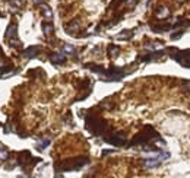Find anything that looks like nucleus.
Instances as JSON below:
<instances>
[{
  "instance_id": "nucleus-4",
  "label": "nucleus",
  "mask_w": 190,
  "mask_h": 178,
  "mask_svg": "<svg viewBox=\"0 0 190 178\" xmlns=\"http://www.w3.org/2000/svg\"><path fill=\"white\" fill-rule=\"evenodd\" d=\"M104 140L116 147H121V146H126V134L121 133V132H111V133H105L104 134Z\"/></svg>"
},
{
  "instance_id": "nucleus-3",
  "label": "nucleus",
  "mask_w": 190,
  "mask_h": 178,
  "mask_svg": "<svg viewBox=\"0 0 190 178\" xmlns=\"http://www.w3.org/2000/svg\"><path fill=\"white\" fill-rule=\"evenodd\" d=\"M168 51L171 53V58L175 60L177 63L186 69H190V50H186V51H180V50H175V48H168Z\"/></svg>"
},
{
  "instance_id": "nucleus-14",
  "label": "nucleus",
  "mask_w": 190,
  "mask_h": 178,
  "mask_svg": "<svg viewBox=\"0 0 190 178\" xmlns=\"http://www.w3.org/2000/svg\"><path fill=\"white\" fill-rule=\"evenodd\" d=\"M168 15V10H167V7H158V10H157V16H161V18H164V16H167Z\"/></svg>"
},
{
  "instance_id": "nucleus-1",
  "label": "nucleus",
  "mask_w": 190,
  "mask_h": 178,
  "mask_svg": "<svg viewBox=\"0 0 190 178\" xmlns=\"http://www.w3.org/2000/svg\"><path fill=\"white\" fill-rule=\"evenodd\" d=\"M85 124H86V129L95 136H104L108 132L107 121L99 117H95V116H88Z\"/></svg>"
},
{
  "instance_id": "nucleus-9",
  "label": "nucleus",
  "mask_w": 190,
  "mask_h": 178,
  "mask_svg": "<svg viewBox=\"0 0 190 178\" xmlns=\"http://www.w3.org/2000/svg\"><path fill=\"white\" fill-rule=\"evenodd\" d=\"M119 53H120V47L114 45V44H110V47H108V56L110 57H117Z\"/></svg>"
},
{
  "instance_id": "nucleus-15",
  "label": "nucleus",
  "mask_w": 190,
  "mask_h": 178,
  "mask_svg": "<svg viewBox=\"0 0 190 178\" xmlns=\"http://www.w3.org/2000/svg\"><path fill=\"white\" fill-rule=\"evenodd\" d=\"M79 28V25H78V22H70L69 25H67V27H66V29L69 31V32H72V31H76V29H78Z\"/></svg>"
},
{
  "instance_id": "nucleus-18",
  "label": "nucleus",
  "mask_w": 190,
  "mask_h": 178,
  "mask_svg": "<svg viewBox=\"0 0 190 178\" xmlns=\"http://www.w3.org/2000/svg\"><path fill=\"white\" fill-rule=\"evenodd\" d=\"M183 89H184L186 92H190V82L189 80H184L183 82Z\"/></svg>"
},
{
  "instance_id": "nucleus-12",
  "label": "nucleus",
  "mask_w": 190,
  "mask_h": 178,
  "mask_svg": "<svg viewBox=\"0 0 190 178\" xmlns=\"http://www.w3.org/2000/svg\"><path fill=\"white\" fill-rule=\"evenodd\" d=\"M41 13H43V16L47 18V19H51V18H53L51 9H50L48 6H45V5H43V7H41Z\"/></svg>"
},
{
  "instance_id": "nucleus-6",
  "label": "nucleus",
  "mask_w": 190,
  "mask_h": 178,
  "mask_svg": "<svg viewBox=\"0 0 190 178\" xmlns=\"http://www.w3.org/2000/svg\"><path fill=\"white\" fill-rule=\"evenodd\" d=\"M162 54H164V51H155V53H151V54L139 57V60H141V61H154V60H158Z\"/></svg>"
},
{
  "instance_id": "nucleus-7",
  "label": "nucleus",
  "mask_w": 190,
  "mask_h": 178,
  "mask_svg": "<svg viewBox=\"0 0 190 178\" xmlns=\"http://www.w3.org/2000/svg\"><path fill=\"white\" fill-rule=\"evenodd\" d=\"M50 60H51L53 64H63V63L66 61V56L59 54V53H53L51 56H50Z\"/></svg>"
},
{
  "instance_id": "nucleus-20",
  "label": "nucleus",
  "mask_w": 190,
  "mask_h": 178,
  "mask_svg": "<svg viewBox=\"0 0 190 178\" xmlns=\"http://www.w3.org/2000/svg\"><path fill=\"white\" fill-rule=\"evenodd\" d=\"M113 152H114V149H110V150H104V152H103V155H108V153H113Z\"/></svg>"
},
{
  "instance_id": "nucleus-19",
  "label": "nucleus",
  "mask_w": 190,
  "mask_h": 178,
  "mask_svg": "<svg viewBox=\"0 0 190 178\" xmlns=\"http://www.w3.org/2000/svg\"><path fill=\"white\" fill-rule=\"evenodd\" d=\"M7 158V153L5 149H0V159H6Z\"/></svg>"
},
{
  "instance_id": "nucleus-21",
  "label": "nucleus",
  "mask_w": 190,
  "mask_h": 178,
  "mask_svg": "<svg viewBox=\"0 0 190 178\" xmlns=\"http://www.w3.org/2000/svg\"><path fill=\"white\" fill-rule=\"evenodd\" d=\"M34 3H35V5H43L44 0H34Z\"/></svg>"
},
{
  "instance_id": "nucleus-13",
  "label": "nucleus",
  "mask_w": 190,
  "mask_h": 178,
  "mask_svg": "<svg viewBox=\"0 0 190 178\" xmlns=\"http://www.w3.org/2000/svg\"><path fill=\"white\" fill-rule=\"evenodd\" d=\"M124 34H120V35H117V40H129V38L133 35V32L132 31H123Z\"/></svg>"
},
{
  "instance_id": "nucleus-16",
  "label": "nucleus",
  "mask_w": 190,
  "mask_h": 178,
  "mask_svg": "<svg viewBox=\"0 0 190 178\" xmlns=\"http://www.w3.org/2000/svg\"><path fill=\"white\" fill-rule=\"evenodd\" d=\"M183 34H184V31H181V29L177 31V34H171V40H179V38H180Z\"/></svg>"
},
{
  "instance_id": "nucleus-2",
  "label": "nucleus",
  "mask_w": 190,
  "mask_h": 178,
  "mask_svg": "<svg viewBox=\"0 0 190 178\" xmlns=\"http://www.w3.org/2000/svg\"><path fill=\"white\" fill-rule=\"evenodd\" d=\"M88 162H89V159H88L86 156H81V158H75V159H67V161H63L61 163H59L57 169L59 171H78L81 169L82 167H85V165H88Z\"/></svg>"
},
{
  "instance_id": "nucleus-5",
  "label": "nucleus",
  "mask_w": 190,
  "mask_h": 178,
  "mask_svg": "<svg viewBox=\"0 0 190 178\" xmlns=\"http://www.w3.org/2000/svg\"><path fill=\"white\" fill-rule=\"evenodd\" d=\"M41 51V48L38 47V45H34V47H28L25 51L22 53V56L25 57V58H32V57H35L38 53Z\"/></svg>"
},
{
  "instance_id": "nucleus-17",
  "label": "nucleus",
  "mask_w": 190,
  "mask_h": 178,
  "mask_svg": "<svg viewBox=\"0 0 190 178\" xmlns=\"http://www.w3.org/2000/svg\"><path fill=\"white\" fill-rule=\"evenodd\" d=\"M63 51H65V53H73L75 51V48L72 47V45H63Z\"/></svg>"
},
{
  "instance_id": "nucleus-10",
  "label": "nucleus",
  "mask_w": 190,
  "mask_h": 178,
  "mask_svg": "<svg viewBox=\"0 0 190 178\" xmlns=\"http://www.w3.org/2000/svg\"><path fill=\"white\" fill-rule=\"evenodd\" d=\"M43 32L45 34V35H50L53 32V29H54V27H53V23L51 22H43Z\"/></svg>"
},
{
  "instance_id": "nucleus-8",
  "label": "nucleus",
  "mask_w": 190,
  "mask_h": 178,
  "mask_svg": "<svg viewBox=\"0 0 190 178\" xmlns=\"http://www.w3.org/2000/svg\"><path fill=\"white\" fill-rule=\"evenodd\" d=\"M161 163V156L159 158H149V159H145V165L148 168H155Z\"/></svg>"
},
{
  "instance_id": "nucleus-11",
  "label": "nucleus",
  "mask_w": 190,
  "mask_h": 178,
  "mask_svg": "<svg viewBox=\"0 0 190 178\" xmlns=\"http://www.w3.org/2000/svg\"><path fill=\"white\" fill-rule=\"evenodd\" d=\"M15 35H16V25H9L7 29H6L5 37L7 38V40H10V38H12V37H15Z\"/></svg>"
}]
</instances>
